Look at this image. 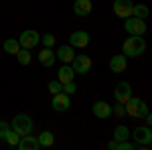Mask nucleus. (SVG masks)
Instances as JSON below:
<instances>
[{
  "label": "nucleus",
  "mask_w": 152,
  "mask_h": 150,
  "mask_svg": "<svg viewBox=\"0 0 152 150\" xmlns=\"http://www.w3.org/2000/svg\"><path fill=\"white\" fill-rule=\"evenodd\" d=\"M10 128L16 132V134H18V136H26V134H33V128H35V124H33L31 116H26V114H16L14 118H12Z\"/></svg>",
  "instance_id": "2"
},
{
  "label": "nucleus",
  "mask_w": 152,
  "mask_h": 150,
  "mask_svg": "<svg viewBox=\"0 0 152 150\" xmlns=\"http://www.w3.org/2000/svg\"><path fill=\"white\" fill-rule=\"evenodd\" d=\"M132 6H134L132 0H114V4H112L114 14H116L118 18H122V20L132 16Z\"/></svg>",
  "instance_id": "8"
},
{
  "label": "nucleus",
  "mask_w": 152,
  "mask_h": 150,
  "mask_svg": "<svg viewBox=\"0 0 152 150\" xmlns=\"http://www.w3.org/2000/svg\"><path fill=\"white\" fill-rule=\"evenodd\" d=\"M146 41L138 35H130L126 41H124V45H122V55L124 57H130V59H136L144 55L146 53Z\"/></svg>",
  "instance_id": "1"
},
{
  "label": "nucleus",
  "mask_w": 152,
  "mask_h": 150,
  "mask_svg": "<svg viewBox=\"0 0 152 150\" xmlns=\"http://www.w3.org/2000/svg\"><path fill=\"white\" fill-rule=\"evenodd\" d=\"M124 31L128 35H138V37H144V33L148 31V26L144 23V18H138V16H128L124 18Z\"/></svg>",
  "instance_id": "5"
},
{
  "label": "nucleus",
  "mask_w": 152,
  "mask_h": 150,
  "mask_svg": "<svg viewBox=\"0 0 152 150\" xmlns=\"http://www.w3.org/2000/svg\"><path fill=\"white\" fill-rule=\"evenodd\" d=\"M2 49H4V53H6V55H14V57H16V53L20 51L18 39H6V41L2 43Z\"/></svg>",
  "instance_id": "19"
},
{
  "label": "nucleus",
  "mask_w": 152,
  "mask_h": 150,
  "mask_svg": "<svg viewBox=\"0 0 152 150\" xmlns=\"http://www.w3.org/2000/svg\"><path fill=\"white\" fill-rule=\"evenodd\" d=\"M16 59H18V63H20V65H24V67H26V65H28V63L33 61L31 49H20V51L16 53Z\"/></svg>",
  "instance_id": "23"
},
{
  "label": "nucleus",
  "mask_w": 152,
  "mask_h": 150,
  "mask_svg": "<svg viewBox=\"0 0 152 150\" xmlns=\"http://www.w3.org/2000/svg\"><path fill=\"white\" fill-rule=\"evenodd\" d=\"M51 105H53V110L55 112H67L71 108V100H69V95L67 93H55L53 95V100H51Z\"/></svg>",
  "instance_id": "12"
},
{
  "label": "nucleus",
  "mask_w": 152,
  "mask_h": 150,
  "mask_svg": "<svg viewBox=\"0 0 152 150\" xmlns=\"http://www.w3.org/2000/svg\"><path fill=\"white\" fill-rule=\"evenodd\" d=\"M132 95H134L132 93V85H130L128 81H120L116 85V89H114V100L120 102V104H126Z\"/></svg>",
  "instance_id": "9"
},
{
  "label": "nucleus",
  "mask_w": 152,
  "mask_h": 150,
  "mask_svg": "<svg viewBox=\"0 0 152 150\" xmlns=\"http://www.w3.org/2000/svg\"><path fill=\"white\" fill-rule=\"evenodd\" d=\"M39 43H41V35L37 33L35 29H26V31H23L20 37H18L20 49H35Z\"/></svg>",
  "instance_id": "6"
},
{
  "label": "nucleus",
  "mask_w": 152,
  "mask_h": 150,
  "mask_svg": "<svg viewBox=\"0 0 152 150\" xmlns=\"http://www.w3.org/2000/svg\"><path fill=\"white\" fill-rule=\"evenodd\" d=\"M61 83H69V81H73L75 79V71H73V67H69L67 63L59 69V77H57Z\"/></svg>",
  "instance_id": "18"
},
{
  "label": "nucleus",
  "mask_w": 152,
  "mask_h": 150,
  "mask_svg": "<svg viewBox=\"0 0 152 150\" xmlns=\"http://www.w3.org/2000/svg\"><path fill=\"white\" fill-rule=\"evenodd\" d=\"M124 108H126V116H130V118H136V120H142L144 116L148 114V105L142 102L140 97H130L128 102L124 104Z\"/></svg>",
  "instance_id": "3"
},
{
  "label": "nucleus",
  "mask_w": 152,
  "mask_h": 150,
  "mask_svg": "<svg viewBox=\"0 0 152 150\" xmlns=\"http://www.w3.org/2000/svg\"><path fill=\"white\" fill-rule=\"evenodd\" d=\"M94 10V4H91V0H75V4H73V12L77 14V16H89Z\"/></svg>",
  "instance_id": "13"
},
{
  "label": "nucleus",
  "mask_w": 152,
  "mask_h": 150,
  "mask_svg": "<svg viewBox=\"0 0 152 150\" xmlns=\"http://www.w3.org/2000/svg\"><path fill=\"white\" fill-rule=\"evenodd\" d=\"M10 132V124L6 122V120H0V138L4 140V136Z\"/></svg>",
  "instance_id": "29"
},
{
  "label": "nucleus",
  "mask_w": 152,
  "mask_h": 150,
  "mask_svg": "<svg viewBox=\"0 0 152 150\" xmlns=\"http://www.w3.org/2000/svg\"><path fill=\"white\" fill-rule=\"evenodd\" d=\"M71 63H73V65H71L73 71L79 73V75H85V73L91 71V57H89V55H75Z\"/></svg>",
  "instance_id": "7"
},
{
  "label": "nucleus",
  "mask_w": 152,
  "mask_h": 150,
  "mask_svg": "<svg viewBox=\"0 0 152 150\" xmlns=\"http://www.w3.org/2000/svg\"><path fill=\"white\" fill-rule=\"evenodd\" d=\"M114 140L116 142H122V140H128L130 138V130H128V126H124V124H118L116 128H114Z\"/></svg>",
  "instance_id": "21"
},
{
  "label": "nucleus",
  "mask_w": 152,
  "mask_h": 150,
  "mask_svg": "<svg viewBox=\"0 0 152 150\" xmlns=\"http://www.w3.org/2000/svg\"><path fill=\"white\" fill-rule=\"evenodd\" d=\"M41 41H43V47H55V37L51 35V33H45V35L41 37Z\"/></svg>",
  "instance_id": "26"
},
{
  "label": "nucleus",
  "mask_w": 152,
  "mask_h": 150,
  "mask_svg": "<svg viewBox=\"0 0 152 150\" xmlns=\"http://www.w3.org/2000/svg\"><path fill=\"white\" fill-rule=\"evenodd\" d=\"M128 67V57H124V55H114V57L110 59V71L112 73H124Z\"/></svg>",
  "instance_id": "15"
},
{
  "label": "nucleus",
  "mask_w": 152,
  "mask_h": 150,
  "mask_svg": "<svg viewBox=\"0 0 152 150\" xmlns=\"http://www.w3.org/2000/svg\"><path fill=\"white\" fill-rule=\"evenodd\" d=\"M61 91L67 93V95H73V93L77 91V85H75L73 81H69V83H61Z\"/></svg>",
  "instance_id": "25"
},
{
  "label": "nucleus",
  "mask_w": 152,
  "mask_h": 150,
  "mask_svg": "<svg viewBox=\"0 0 152 150\" xmlns=\"http://www.w3.org/2000/svg\"><path fill=\"white\" fill-rule=\"evenodd\" d=\"M39 144H41V148H49V146H53L55 144V134L53 132H49V130H45V132H41L39 134Z\"/></svg>",
  "instance_id": "20"
},
{
  "label": "nucleus",
  "mask_w": 152,
  "mask_h": 150,
  "mask_svg": "<svg viewBox=\"0 0 152 150\" xmlns=\"http://www.w3.org/2000/svg\"><path fill=\"white\" fill-rule=\"evenodd\" d=\"M55 57H59L63 63H71L73 57H75V49H73L71 45H63V47H59V49H57Z\"/></svg>",
  "instance_id": "17"
},
{
  "label": "nucleus",
  "mask_w": 152,
  "mask_h": 150,
  "mask_svg": "<svg viewBox=\"0 0 152 150\" xmlns=\"http://www.w3.org/2000/svg\"><path fill=\"white\" fill-rule=\"evenodd\" d=\"M112 114H116L118 118H124V116H126V108H124V104H120V102H118V104L112 108Z\"/></svg>",
  "instance_id": "28"
},
{
  "label": "nucleus",
  "mask_w": 152,
  "mask_h": 150,
  "mask_svg": "<svg viewBox=\"0 0 152 150\" xmlns=\"http://www.w3.org/2000/svg\"><path fill=\"white\" fill-rule=\"evenodd\" d=\"M89 33L87 31H75V33H71L69 37V45L73 49H85V47L89 45Z\"/></svg>",
  "instance_id": "10"
},
{
  "label": "nucleus",
  "mask_w": 152,
  "mask_h": 150,
  "mask_svg": "<svg viewBox=\"0 0 152 150\" xmlns=\"http://www.w3.org/2000/svg\"><path fill=\"white\" fill-rule=\"evenodd\" d=\"M91 114L97 118V120H107L112 116V105L104 102V100H97L94 105H91Z\"/></svg>",
  "instance_id": "11"
},
{
  "label": "nucleus",
  "mask_w": 152,
  "mask_h": 150,
  "mask_svg": "<svg viewBox=\"0 0 152 150\" xmlns=\"http://www.w3.org/2000/svg\"><path fill=\"white\" fill-rule=\"evenodd\" d=\"M55 61H57L55 51H53L51 47H43V49H41V53H39V63H41L43 67H53V65H55Z\"/></svg>",
  "instance_id": "14"
},
{
  "label": "nucleus",
  "mask_w": 152,
  "mask_h": 150,
  "mask_svg": "<svg viewBox=\"0 0 152 150\" xmlns=\"http://www.w3.org/2000/svg\"><path fill=\"white\" fill-rule=\"evenodd\" d=\"M16 148H20V150H39V148H41V144H39V140H37L35 136L26 134V136H20L18 144H16Z\"/></svg>",
  "instance_id": "16"
},
{
  "label": "nucleus",
  "mask_w": 152,
  "mask_h": 150,
  "mask_svg": "<svg viewBox=\"0 0 152 150\" xmlns=\"http://www.w3.org/2000/svg\"><path fill=\"white\" fill-rule=\"evenodd\" d=\"M130 138H134V146H136V148H150V144H152L150 126H138L130 134Z\"/></svg>",
  "instance_id": "4"
},
{
  "label": "nucleus",
  "mask_w": 152,
  "mask_h": 150,
  "mask_svg": "<svg viewBox=\"0 0 152 150\" xmlns=\"http://www.w3.org/2000/svg\"><path fill=\"white\" fill-rule=\"evenodd\" d=\"M4 140H6L10 146H16V144H18V140H20V136H18V134H16V132H14V130L10 128V132L4 136Z\"/></svg>",
  "instance_id": "24"
},
{
  "label": "nucleus",
  "mask_w": 152,
  "mask_h": 150,
  "mask_svg": "<svg viewBox=\"0 0 152 150\" xmlns=\"http://www.w3.org/2000/svg\"><path fill=\"white\" fill-rule=\"evenodd\" d=\"M132 16H138V18H148L150 16V10H148V6L146 4H134L132 6Z\"/></svg>",
  "instance_id": "22"
},
{
  "label": "nucleus",
  "mask_w": 152,
  "mask_h": 150,
  "mask_svg": "<svg viewBox=\"0 0 152 150\" xmlns=\"http://www.w3.org/2000/svg\"><path fill=\"white\" fill-rule=\"evenodd\" d=\"M49 91L53 93V95H55V93H61V81L59 79H53V81H49Z\"/></svg>",
  "instance_id": "27"
}]
</instances>
